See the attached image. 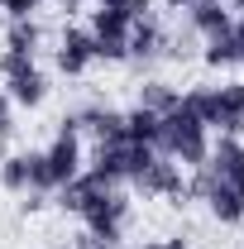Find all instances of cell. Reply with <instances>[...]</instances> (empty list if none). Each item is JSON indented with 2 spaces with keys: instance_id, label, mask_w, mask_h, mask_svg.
Instances as JSON below:
<instances>
[{
  "instance_id": "6da1fadb",
  "label": "cell",
  "mask_w": 244,
  "mask_h": 249,
  "mask_svg": "<svg viewBox=\"0 0 244 249\" xmlns=\"http://www.w3.org/2000/svg\"><path fill=\"white\" fill-rule=\"evenodd\" d=\"M58 206L72 211V216H82L87 220V235L105 240V245H115L124 235V225H129V196L120 192V182L96 178L91 168L77 173L67 187H58Z\"/></svg>"
},
{
  "instance_id": "7a4b0ae2",
  "label": "cell",
  "mask_w": 244,
  "mask_h": 249,
  "mask_svg": "<svg viewBox=\"0 0 244 249\" xmlns=\"http://www.w3.org/2000/svg\"><path fill=\"white\" fill-rule=\"evenodd\" d=\"M158 154L182 163V168H201L206 154H211V129H206V120L187 106L182 96H177L173 110L158 115Z\"/></svg>"
},
{
  "instance_id": "3957f363",
  "label": "cell",
  "mask_w": 244,
  "mask_h": 249,
  "mask_svg": "<svg viewBox=\"0 0 244 249\" xmlns=\"http://www.w3.org/2000/svg\"><path fill=\"white\" fill-rule=\"evenodd\" d=\"M182 101L206 120V129L220 134H244V82H220V87H192Z\"/></svg>"
},
{
  "instance_id": "277c9868",
  "label": "cell",
  "mask_w": 244,
  "mask_h": 249,
  "mask_svg": "<svg viewBox=\"0 0 244 249\" xmlns=\"http://www.w3.org/2000/svg\"><path fill=\"white\" fill-rule=\"evenodd\" d=\"M0 77H5V96L15 101V106H43V96H48V77L38 72V62L34 58H19V53H0Z\"/></svg>"
},
{
  "instance_id": "5b68a950",
  "label": "cell",
  "mask_w": 244,
  "mask_h": 249,
  "mask_svg": "<svg viewBox=\"0 0 244 249\" xmlns=\"http://www.w3.org/2000/svg\"><path fill=\"white\" fill-rule=\"evenodd\" d=\"M129 29H134V15L129 5H101L91 15V43H96V58L105 62H120L124 48H129Z\"/></svg>"
},
{
  "instance_id": "8992f818",
  "label": "cell",
  "mask_w": 244,
  "mask_h": 249,
  "mask_svg": "<svg viewBox=\"0 0 244 249\" xmlns=\"http://www.w3.org/2000/svg\"><path fill=\"white\" fill-rule=\"evenodd\" d=\"M187 196H201L220 225H244V192L220 182V178H211L206 168H196V178L187 182Z\"/></svg>"
},
{
  "instance_id": "52a82bcc",
  "label": "cell",
  "mask_w": 244,
  "mask_h": 249,
  "mask_svg": "<svg viewBox=\"0 0 244 249\" xmlns=\"http://www.w3.org/2000/svg\"><path fill=\"white\" fill-rule=\"evenodd\" d=\"M134 187H139L144 196H163V201H177V206L187 201V178H182V168H177L173 158H163V154H158L149 168L134 178Z\"/></svg>"
},
{
  "instance_id": "ba28073f",
  "label": "cell",
  "mask_w": 244,
  "mask_h": 249,
  "mask_svg": "<svg viewBox=\"0 0 244 249\" xmlns=\"http://www.w3.org/2000/svg\"><path fill=\"white\" fill-rule=\"evenodd\" d=\"M201 168H206L211 178H220V182H230V187L244 192V144H240V134H220Z\"/></svg>"
},
{
  "instance_id": "9c48e42d",
  "label": "cell",
  "mask_w": 244,
  "mask_h": 249,
  "mask_svg": "<svg viewBox=\"0 0 244 249\" xmlns=\"http://www.w3.org/2000/svg\"><path fill=\"white\" fill-rule=\"evenodd\" d=\"M58 72L62 77H82L87 67L96 62V43H91V29H62V38H58Z\"/></svg>"
},
{
  "instance_id": "30bf717a",
  "label": "cell",
  "mask_w": 244,
  "mask_h": 249,
  "mask_svg": "<svg viewBox=\"0 0 244 249\" xmlns=\"http://www.w3.org/2000/svg\"><path fill=\"white\" fill-rule=\"evenodd\" d=\"M77 129H87L96 144H120L124 139V110H110V106H87L82 115H72Z\"/></svg>"
},
{
  "instance_id": "8fae6325",
  "label": "cell",
  "mask_w": 244,
  "mask_h": 249,
  "mask_svg": "<svg viewBox=\"0 0 244 249\" xmlns=\"http://www.w3.org/2000/svg\"><path fill=\"white\" fill-rule=\"evenodd\" d=\"M168 48V34H163V24L153 19V15H144V19H134V29H129V48H124V58L134 62H153L158 53Z\"/></svg>"
},
{
  "instance_id": "7c38bea8",
  "label": "cell",
  "mask_w": 244,
  "mask_h": 249,
  "mask_svg": "<svg viewBox=\"0 0 244 249\" xmlns=\"http://www.w3.org/2000/svg\"><path fill=\"white\" fill-rule=\"evenodd\" d=\"M187 24H192L196 38H215V34L235 29V15H230L220 0H206V5H192V10H187Z\"/></svg>"
},
{
  "instance_id": "4fadbf2b",
  "label": "cell",
  "mask_w": 244,
  "mask_h": 249,
  "mask_svg": "<svg viewBox=\"0 0 244 249\" xmlns=\"http://www.w3.org/2000/svg\"><path fill=\"white\" fill-rule=\"evenodd\" d=\"M124 139H129V144H149V149H158V115L144 110V106L124 110Z\"/></svg>"
},
{
  "instance_id": "5bb4252c",
  "label": "cell",
  "mask_w": 244,
  "mask_h": 249,
  "mask_svg": "<svg viewBox=\"0 0 244 249\" xmlns=\"http://www.w3.org/2000/svg\"><path fill=\"white\" fill-rule=\"evenodd\" d=\"M38 38H43V29H38L34 19H10V29H5V53L34 58V53H38Z\"/></svg>"
},
{
  "instance_id": "9a60e30c",
  "label": "cell",
  "mask_w": 244,
  "mask_h": 249,
  "mask_svg": "<svg viewBox=\"0 0 244 249\" xmlns=\"http://www.w3.org/2000/svg\"><path fill=\"white\" fill-rule=\"evenodd\" d=\"M201 62H206V67H235V62H240L235 29H230V34H215V38H201Z\"/></svg>"
},
{
  "instance_id": "2e32d148",
  "label": "cell",
  "mask_w": 244,
  "mask_h": 249,
  "mask_svg": "<svg viewBox=\"0 0 244 249\" xmlns=\"http://www.w3.org/2000/svg\"><path fill=\"white\" fill-rule=\"evenodd\" d=\"M0 187L5 192H29V154H5L0 158Z\"/></svg>"
},
{
  "instance_id": "e0dca14e",
  "label": "cell",
  "mask_w": 244,
  "mask_h": 249,
  "mask_svg": "<svg viewBox=\"0 0 244 249\" xmlns=\"http://www.w3.org/2000/svg\"><path fill=\"white\" fill-rule=\"evenodd\" d=\"M177 87H168V82H144V87H139V106H144V110H153V115H163V110H173V106H177Z\"/></svg>"
},
{
  "instance_id": "ac0fdd59",
  "label": "cell",
  "mask_w": 244,
  "mask_h": 249,
  "mask_svg": "<svg viewBox=\"0 0 244 249\" xmlns=\"http://www.w3.org/2000/svg\"><path fill=\"white\" fill-rule=\"evenodd\" d=\"M38 5H43V0H0V10H5L10 19H34Z\"/></svg>"
},
{
  "instance_id": "d6986e66",
  "label": "cell",
  "mask_w": 244,
  "mask_h": 249,
  "mask_svg": "<svg viewBox=\"0 0 244 249\" xmlns=\"http://www.w3.org/2000/svg\"><path fill=\"white\" fill-rule=\"evenodd\" d=\"M10 129H15V101L0 91V139H10Z\"/></svg>"
},
{
  "instance_id": "ffe728a7",
  "label": "cell",
  "mask_w": 244,
  "mask_h": 249,
  "mask_svg": "<svg viewBox=\"0 0 244 249\" xmlns=\"http://www.w3.org/2000/svg\"><path fill=\"white\" fill-rule=\"evenodd\" d=\"M72 249H115V245H105V240H96V235H82Z\"/></svg>"
},
{
  "instance_id": "44dd1931",
  "label": "cell",
  "mask_w": 244,
  "mask_h": 249,
  "mask_svg": "<svg viewBox=\"0 0 244 249\" xmlns=\"http://www.w3.org/2000/svg\"><path fill=\"white\" fill-rule=\"evenodd\" d=\"M139 249H192V245H182V240H149V245H139Z\"/></svg>"
},
{
  "instance_id": "7402d4cb",
  "label": "cell",
  "mask_w": 244,
  "mask_h": 249,
  "mask_svg": "<svg viewBox=\"0 0 244 249\" xmlns=\"http://www.w3.org/2000/svg\"><path fill=\"white\" fill-rule=\"evenodd\" d=\"M235 48H240V67H244V19H235Z\"/></svg>"
},
{
  "instance_id": "603a6c76",
  "label": "cell",
  "mask_w": 244,
  "mask_h": 249,
  "mask_svg": "<svg viewBox=\"0 0 244 249\" xmlns=\"http://www.w3.org/2000/svg\"><path fill=\"white\" fill-rule=\"evenodd\" d=\"M163 5H168V10H192L196 0H163Z\"/></svg>"
},
{
  "instance_id": "cb8c5ba5",
  "label": "cell",
  "mask_w": 244,
  "mask_h": 249,
  "mask_svg": "<svg viewBox=\"0 0 244 249\" xmlns=\"http://www.w3.org/2000/svg\"><path fill=\"white\" fill-rule=\"evenodd\" d=\"M62 10H82V0H58Z\"/></svg>"
},
{
  "instance_id": "d4e9b609",
  "label": "cell",
  "mask_w": 244,
  "mask_h": 249,
  "mask_svg": "<svg viewBox=\"0 0 244 249\" xmlns=\"http://www.w3.org/2000/svg\"><path fill=\"white\" fill-rule=\"evenodd\" d=\"M96 5H124V0H96Z\"/></svg>"
},
{
  "instance_id": "484cf974",
  "label": "cell",
  "mask_w": 244,
  "mask_h": 249,
  "mask_svg": "<svg viewBox=\"0 0 244 249\" xmlns=\"http://www.w3.org/2000/svg\"><path fill=\"white\" fill-rule=\"evenodd\" d=\"M48 249H72V245H48Z\"/></svg>"
},
{
  "instance_id": "4316f807",
  "label": "cell",
  "mask_w": 244,
  "mask_h": 249,
  "mask_svg": "<svg viewBox=\"0 0 244 249\" xmlns=\"http://www.w3.org/2000/svg\"><path fill=\"white\" fill-rule=\"evenodd\" d=\"M196 5H206V0H196Z\"/></svg>"
}]
</instances>
